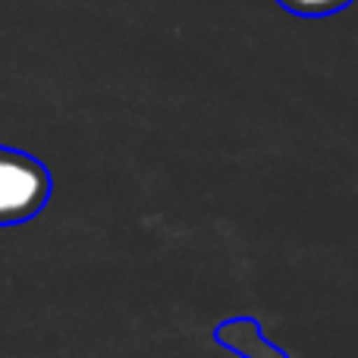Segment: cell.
<instances>
[{"label": "cell", "mask_w": 358, "mask_h": 358, "mask_svg": "<svg viewBox=\"0 0 358 358\" xmlns=\"http://www.w3.org/2000/svg\"><path fill=\"white\" fill-rule=\"evenodd\" d=\"M50 195V176L35 157L0 148V227L31 220Z\"/></svg>", "instance_id": "obj_1"}, {"label": "cell", "mask_w": 358, "mask_h": 358, "mask_svg": "<svg viewBox=\"0 0 358 358\" xmlns=\"http://www.w3.org/2000/svg\"><path fill=\"white\" fill-rule=\"evenodd\" d=\"M277 3L299 13V16H330V13L349 6L352 0H277Z\"/></svg>", "instance_id": "obj_2"}]
</instances>
